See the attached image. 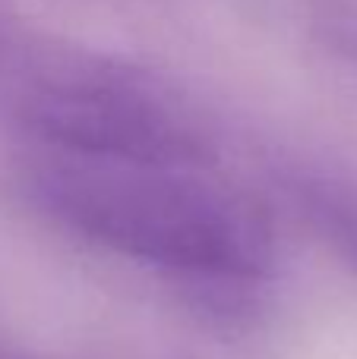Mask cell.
Here are the masks:
<instances>
[{"mask_svg":"<svg viewBox=\"0 0 357 359\" xmlns=\"http://www.w3.org/2000/svg\"><path fill=\"white\" fill-rule=\"evenodd\" d=\"M19 50L16 44V32H13V22L4 16V10H0V76L6 73V67H10L13 54Z\"/></svg>","mask_w":357,"mask_h":359,"instance_id":"cell-4","label":"cell"},{"mask_svg":"<svg viewBox=\"0 0 357 359\" xmlns=\"http://www.w3.org/2000/svg\"><path fill=\"white\" fill-rule=\"evenodd\" d=\"M304 208L316 230L357 268V192L335 183H307Z\"/></svg>","mask_w":357,"mask_h":359,"instance_id":"cell-3","label":"cell"},{"mask_svg":"<svg viewBox=\"0 0 357 359\" xmlns=\"http://www.w3.org/2000/svg\"><path fill=\"white\" fill-rule=\"evenodd\" d=\"M16 117L51 151L139 164L209 168L212 133L168 79L79 48L13 54Z\"/></svg>","mask_w":357,"mask_h":359,"instance_id":"cell-2","label":"cell"},{"mask_svg":"<svg viewBox=\"0 0 357 359\" xmlns=\"http://www.w3.org/2000/svg\"><path fill=\"white\" fill-rule=\"evenodd\" d=\"M35 183L63 224L126 259L234 284L272 268V230L259 205L206 168L54 151Z\"/></svg>","mask_w":357,"mask_h":359,"instance_id":"cell-1","label":"cell"}]
</instances>
